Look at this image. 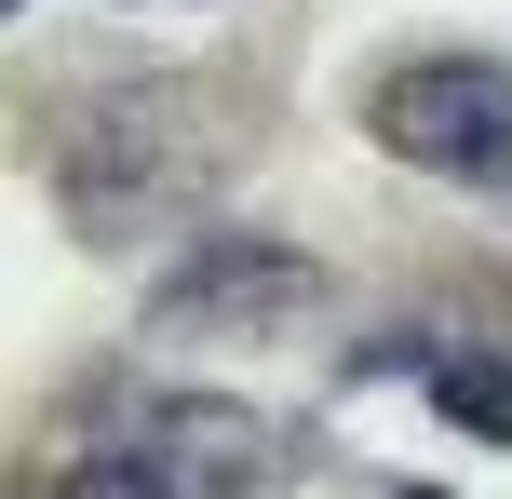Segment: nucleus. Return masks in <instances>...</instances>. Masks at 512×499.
<instances>
[{
    "label": "nucleus",
    "instance_id": "obj_4",
    "mask_svg": "<svg viewBox=\"0 0 512 499\" xmlns=\"http://www.w3.org/2000/svg\"><path fill=\"white\" fill-rule=\"evenodd\" d=\"M135 459H149L176 499H230V486H256V419H230V405H149L135 419Z\"/></svg>",
    "mask_w": 512,
    "mask_h": 499
},
{
    "label": "nucleus",
    "instance_id": "obj_7",
    "mask_svg": "<svg viewBox=\"0 0 512 499\" xmlns=\"http://www.w3.org/2000/svg\"><path fill=\"white\" fill-rule=\"evenodd\" d=\"M391 499H445V486H391Z\"/></svg>",
    "mask_w": 512,
    "mask_h": 499
},
{
    "label": "nucleus",
    "instance_id": "obj_2",
    "mask_svg": "<svg viewBox=\"0 0 512 499\" xmlns=\"http://www.w3.org/2000/svg\"><path fill=\"white\" fill-rule=\"evenodd\" d=\"M364 122H378L391 162H418L445 189H512V68L499 54H405V68H378Z\"/></svg>",
    "mask_w": 512,
    "mask_h": 499
},
{
    "label": "nucleus",
    "instance_id": "obj_8",
    "mask_svg": "<svg viewBox=\"0 0 512 499\" xmlns=\"http://www.w3.org/2000/svg\"><path fill=\"white\" fill-rule=\"evenodd\" d=\"M0 14H14V0H0Z\"/></svg>",
    "mask_w": 512,
    "mask_h": 499
},
{
    "label": "nucleus",
    "instance_id": "obj_5",
    "mask_svg": "<svg viewBox=\"0 0 512 499\" xmlns=\"http://www.w3.org/2000/svg\"><path fill=\"white\" fill-rule=\"evenodd\" d=\"M432 405L472 432V446H512V365H499V351H445V365H432Z\"/></svg>",
    "mask_w": 512,
    "mask_h": 499
},
{
    "label": "nucleus",
    "instance_id": "obj_3",
    "mask_svg": "<svg viewBox=\"0 0 512 499\" xmlns=\"http://www.w3.org/2000/svg\"><path fill=\"white\" fill-rule=\"evenodd\" d=\"M297 311H310V257L297 243H203L149 297L162 338H243V324H297Z\"/></svg>",
    "mask_w": 512,
    "mask_h": 499
},
{
    "label": "nucleus",
    "instance_id": "obj_6",
    "mask_svg": "<svg viewBox=\"0 0 512 499\" xmlns=\"http://www.w3.org/2000/svg\"><path fill=\"white\" fill-rule=\"evenodd\" d=\"M54 499H176V486H162V473H149V459H135V446H122V459H81V473H68V486H54Z\"/></svg>",
    "mask_w": 512,
    "mask_h": 499
},
{
    "label": "nucleus",
    "instance_id": "obj_1",
    "mask_svg": "<svg viewBox=\"0 0 512 499\" xmlns=\"http://www.w3.org/2000/svg\"><path fill=\"white\" fill-rule=\"evenodd\" d=\"M216 189V122H203V95H108V108H81V135H68V216L95 243H149V216H189Z\"/></svg>",
    "mask_w": 512,
    "mask_h": 499
}]
</instances>
